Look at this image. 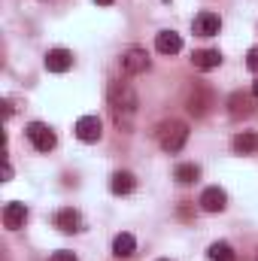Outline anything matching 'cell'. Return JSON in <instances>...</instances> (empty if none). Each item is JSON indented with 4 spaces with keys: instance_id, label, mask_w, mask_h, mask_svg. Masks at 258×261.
Masks as SVG:
<instances>
[{
    "instance_id": "obj_1",
    "label": "cell",
    "mask_w": 258,
    "mask_h": 261,
    "mask_svg": "<svg viewBox=\"0 0 258 261\" xmlns=\"http://www.w3.org/2000/svg\"><path fill=\"white\" fill-rule=\"evenodd\" d=\"M107 100H110V110H113V119H116V128L119 130H134V122H137V91L134 85L125 82V79H113L107 85Z\"/></svg>"
},
{
    "instance_id": "obj_2",
    "label": "cell",
    "mask_w": 258,
    "mask_h": 261,
    "mask_svg": "<svg viewBox=\"0 0 258 261\" xmlns=\"http://www.w3.org/2000/svg\"><path fill=\"white\" fill-rule=\"evenodd\" d=\"M189 143V125L179 122V119H170L164 125H158V146L170 155H176L183 146Z\"/></svg>"
},
{
    "instance_id": "obj_3",
    "label": "cell",
    "mask_w": 258,
    "mask_h": 261,
    "mask_svg": "<svg viewBox=\"0 0 258 261\" xmlns=\"http://www.w3.org/2000/svg\"><path fill=\"white\" fill-rule=\"evenodd\" d=\"M119 64H122V73H125V76H140V73L149 70V55H146V49L131 46V49H125V52L119 55Z\"/></svg>"
},
{
    "instance_id": "obj_4",
    "label": "cell",
    "mask_w": 258,
    "mask_h": 261,
    "mask_svg": "<svg viewBox=\"0 0 258 261\" xmlns=\"http://www.w3.org/2000/svg\"><path fill=\"white\" fill-rule=\"evenodd\" d=\"M24 134H28V140H31L40 152H49V149H55V143H58V140H55V130L49 128V125H43V122H31Z\"/></svg>"
},
{
    "instance_id": "obj_5",
    "label": "cell",
    "mask_w": 258,
    "mask_h": 261,
    "mask_svg": "<svg viewBox=\"0 0 258 261\" xmlns=\"http://www.w3.org/2000/svg\"><path fill=\"white\" fill-rule=\"evenodd\" d=\"M76 137H79L82 143H97V140L104 137L100 119H97V116H82V119L76 122Z\"/></svg>"
},
{
    "instance_id": "obj_6",
    "label": "cell",
    "mask_w": 258,
    "mask_h": 261,
    "mask_svg": "<svg viewBox=\"0 0 258 261\" xmlns=\"http://www.w3.org/2000/svg\"><path fill=\"white\" fill-rule=\"evenodd\" d=\"M228 113H231V119H249V116L255 113V103H252L249 94L234 91V94L228 97Z\"/></svg>"
},
{
    "instance_id": "obj_7",
    "label": "cell",
    "mask_w": 258,
    "mask_h": 261,
    "mask_svg": "<svg viewBox=\"0 0 258 261\" xmlns=\"http://www.w3.org/2000/svg\"><path fill=\"white\" fill-rule=\"evenodd\" d=\"M24 222H28V206L18 203V200H9L3 206V225L9 231H18V228H24Z\"/></svg>"
},
{
    "instance_id": "obj_8",
    "label": "cell",
    "mask_w": 258,
    "mask_h": 261,
    "mask_svg": "<svg viewBox=\"0 0 258 261\" xmlns=\"http://www.w3.org/2000/svg\"><path fill=\"white\" fill-rule=\"evenodd\" d=\"M200 206H203L207 213H222V210L228 206V195H225L219 186H210V189H203V195H200Z\"/></svg>"
},
{
    "instance_id": "obj_9",
    "label": "cell",
    "mask_w": 258,
    "mask_h": 261,
    "mask_svg": "<svg viewBox=\"0 0 258 261\" xmlns=\"http://www.w3.org/2000/svg\"><path fill=\"white\" fill-rule=\"evenodd\" d=\"M73 67V55L67 49H49L46 52V70L49 73H67Z\"/></svg>"
},
{
    "instance_id": "obj_10",
    "label": "cell",
    "mask_w": 258,
    "mask_h": 261,
    "mask_svg": "<svg viewBox=\"0 0 258 261\" xmlns=\"http://www.w3.org/2000/svg\"><path fill=\"white\" fill-rule=\"evenodd\" d=\"M79 225H82V216H79L73 206H64V210H58V213H55V228H61L64 234L79 231Z\"/></svg>"
},
{
    "instance_id": "obj_11",
    "label": "cell",
    "mask_w": 258,
    "mask_h": 261,
    "mask_svg": "<svg viewBox=\"0 0 258 261\" xmlns=\"http://www.w3.org/2000/svg\"><path fill=\"white\" fill-rule=\"evenodd\" d=\"M219 28H222V21H219V15H213V12H200V15L194 18V34H197V37H216Z\"/></svg>"
},
{
    "instance_id": "obj_12",
    "label": "cell",
    "mask_w": 258,
    "mask_h": 261,
    "mask_svg": "<svg viewBox=\"0 0 258 261\" xmlns=\"http://www.w3.org/2000/svg\"><path fill=\"white\" fill-rule=\"evenodd\" d=\"M155 49H158L161 55H176V52L183 49V37L173 34V31H161V34L155 37Z\"/></svg>"
},
{
    "instance_id": "obj_13",
    "label": "cell",
    "mask_w": 258,
    "mask_h": 261,
    "mask_svg": "<svg viewBox=\"0 0 258 261\" xmlns=\"http://www.w3.org/2000/svg\"><path fill=\"white\" fill-rule=\"evenodd\" d=\"M231 146H234L237 155H255L258 152V134L255 130H240V134L231 140Z\"/></svg>"
},
{
    "instance_id": "obj_14",
    "label": "cell",
    "mask_w": 258,
    "mask_h": 261,
    "mask_svg": "<svg viewBox=\"0 0 258 261\" xmlns=\"http://www.w3.org/2000/svg\"><path fill=\"white\" fill-rule=\"evenodd\" d=\"M207 107H210V91L203 85H194V91L189 94V113L194 119H200V116H207Z\"/></svg>"
},
{
    "instance_id": "obj_15",
    "label": "cell",
    "mask_w": 258,
    "mask_h": 261,
    "mask_svg": "<svg viewBox=\"0 0 258 261\" xmlns=\"http://www.w3.org/2000/svg\"><path fill=\"white\" fill-rule=\"evenodd\" d=\"M134 186H137V179H134V173H128V170H119V173H113V179H110V192H113V195H131Z\"/></svg>"
},
{
    "instance_id": "obj_16",
    "label": "cell",
    "mask_w": 258,
    "mask_h": 261,
    "mask_svg": "<svg viewBox=\"0 0 258 261\" xmlns=\"http://www.w3.org/2000/svg\"><path fill=\"white\" fill-rule=\"evenodd\" d=\"M192 64L197 67V70H216V67L222 64V55H219L216 49H200V52L192 55Z\"/></svg>"
},
{
    "instance_id": "obj_17",
    "label": "cell",
    "mask_w": 258,
    "mask_h": 261,
    "mask_svg": "<svg viewBox=\"0 0 258 261\" xmlns=\"http://www.w3.org/2000/svg\"><path fill=\"white\" fill-rule=\"evenodd\" d=\"M134 249H137V240H134L131 234H119V237L113 240V255H116V258H131Z\"/></svg>"
},
{
    "instance_id": "obj_18",
    "label": "cell",
    "mask_w": 258,
    "mask_h": 261,
    "mask_svg": "<svg viewBox=\"0 0 258 261\" xmlns=\"http://www.w3.org/2000/svg\"><path fill=\"white\" fill-rule=\"evenodd\" d=\"M197 176H200V167H197V164H179V167L173 170V179H176V182H183V186L197 182Z\"/></svg>"
},
{
    "instance_id": "obj_19",
    "label": "cell",
    "mask_w": 258,
    "mask_h": 261,
    "mask_svg": "<svg viewBox=\"0 0 258 261\" xmlns=\"http://www.w3.org/2000/svg\"><path fill=\"white\" fill-rule=\"evenodd\" d=\"M210 261H237V255H234V249L228 246V243H213L210 246Z\"/></svg>"
},
{
    "instance_id": "obj_20",
    "label": "cell",
    "mask_w": 258,
    "mask_h": 261,
    "mask_svg": "<svg viewBox=\"0 0 258 261\" xmlns=\"http://www.w3.org/2000/svg\"><path fill=\"white\" fill-rule=\"evenodd\" d=\"M246 67H249L252 73H258V46H255V49H249V52H246Z\"/></svg>"
},
{
    "instance_id": "obj_21",
    "label": "cell",
    "mask_w": 258,
    "mask_h": 261,
    "mask_svg": "<svg viewBox=\"0 0 258 261\" xmlns=\"http://www.w3.org/2000/svg\"><path fill=\"white\" fill-rule=\"evenodd\" d=\"M49 261H79V258H76L73 252H67V249H61V252H55V255H52Z\"/></svg>"
},
{
    "instance_id": "obj_22",
    "label": "cell",
    "mask_w": 258,
    "mask_h": 261,
    "mask_svg": "<svg viewBox=\"0 0 258 261\" xmlns=\"http://www.w3.org/2000/svg\"><path fill=\"white\" fill-rule=\"evenodd\" d=\"M94 3H100V6H113L116 0H94Z\"/></svg>"
},
{
    "instance_id": "obj_23",
    "label": "cell",
    "mask_w": 258,
    "mask_h": 261,
    "mask_svg": "<svg viewBox=\"0 0 258 261\" xmlns=\"http://www.w3.org/2000/svg\"><path fill=\"white\" fill-rule=\"evenodd\" d=\"M252 94H255V97H258V79H255V82H252Z\"/></svg>"
},
{
    "instance_id": "obj_24",
    "label": "cell",
    "mask_w": 258,
    "mask_h": 261,
    "mask_svg": "<svg viewBox=\"0 0 258 261\" xmlns=\"http://www.w3.org/2000/svg\"><path fill=\"white\" fill-rule=\"evenodd\" d=\"M158 261H170V258H158Z\"/></svg>"
}]
</instances>
